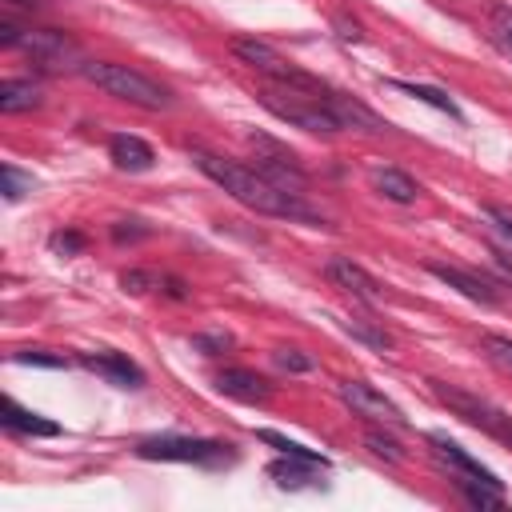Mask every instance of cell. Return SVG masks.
<instances>
[{"mask_svg": "<svg viewBox=\"0 0 512 512\" xmlns=\"http://www.w3.org/2000/svg\"><path fill=\"white\" fill-rule=\"evenodd\" d=\"M312 468H324V464H316V460H300V456H284V460H276L268 472L276 476L280 488H304L308 476H312Z\"/></svg>", "mask_w": 512, "mask_h": 512, "instance_id": "obj_19", "label": "cell"}, {"mask_svg": "<svg viewBox=\"0 0 512 512\" xmlns=\"http://www.w3.org/2000/svg\"><path fill=\"white\" fill-rule=\"evenodd\" d=\"M428 272H432L436 280H444L448 288H456L460 296L476 300V304H496V288H492L488 280H480L476 272H468V268H456V264H428Z\"/></svg>", "mask_w": 512, "mask_h": 512, "instance_id": "obj_10", "label": "cell"}, {"mask_svg": "<svg viewBox=\"0 0 512 512\" xmlns=\"http://www.w3.org/2000/svg\"><path fill=\"white\" fill-rule=\"evenodd\" d=\"M136 456L144 460H176V464H228L232 452L220 440H188V436H152L140 440Z\"/></svg>", "mask_w": 512, "mask_h": 512, "instance_id": "obj_5", "label": "cell"}, {"mask_svg": "<svg viewBox=\"0 0 512 512\" xmlns=\"http://www.w3.org/2000/svg\"><path fill=\"white\" fill-rule=\"evenodd\" d=\"M108 152H112V164H116V168H124V172H148V168H152V160H156L152 144H144L140 136H128V132L112 136Z\"/></svg>", "mask_w": 512, "mask_h": 512, "instance_id": "obj_14", "label": "cell"}, {"mask_svg": "<svg viewBox=\"0 0 512 512\" xmlns=\"http://www.w3.org/2000/svg\"><path fill=\"white\" fill-rule=\"evenodd\" d=\"M428 440H432V444H436V452H440V456H444L452 468H460L468 480H480V484H488V488H500V480H496V476H492V472H488L480 460H472V456H468V452H464L456 440H448V436H440V432H436V436H428Z\"/></svg>", "mask_w": 512, "mask_h": 512, "instance_id": "obj_16", "label": "cell"}, {"mask_svg": "<svg viewBox=\"0 0 512 512\" xmlns=\"http://www.w3.org/2000/svg\"><path fill=\"white\" fill-rule=\"evenodd\" d=\"M16 364H40V368H64V356H52V352H40V348H24V352H16Z\"/></svg>", "mask_w": 512, "mask_h": 512, "instance_id": "obj_29", "label": "cell"}, {"mask_svg": "<svg viewBox=\"0 0 512 512\" xmlns=\"http://www.w3.org/2000/svg\"><path fill=\"white\" fill-rule=\"evenodd\" d=\"M488 216H492V220H500V228H504V232L512 236V216H508L504 208H488Z\"/></svg>", "mask_w": 512, "mask_h": 512, "instance_id": "obj_33", "label": "cell"}, {"mask_svg": "<svg viewBox=\"0 0 512 512\" xmlns=\"http://www.w3.org/2000/svg\"><path fill=\"white\" fill-rule=\"evenodd\" d=\"M340 400L352 408V416H364V420L388 424V428H404V412L364 380H340Z\"/></svg>", "mask_w": 512, "mask_h": 512, "instance_id": "obj_7", "label": "cell"}, {"mask_svg": "<svg viewBox=\"0 0 512 512\" xmlns=\"http://www.w3.org/2000/svg\"><path fill=\"white\" fill-rule=\"evenodd\" d=\"M192 160L196 168L216 180L232 200H240L244 208L252 212H264V216H280V220H304V224H324L296 192H284L276 188L260 168H248V164H236V160H224L216 152H204V148H192Z\"/></svg>", "mask_w": 512, "mask_h": 512, "instance_id": "obj_1", "label": "cell"}, {"mask_svg": "<svg viewBox=\"0 0 512 512\" xmlns=\"http://www.w3.org/2000/svg\"><path fill=\"white\" fill-rule=\"evenodd\" d=\"M80 72H84V80H92V84H96V88H104L108 96H120V100H128V104H136V108L160 112V108H168V104H172V96H168V88H164V84L148 80L144 72H136V68H128V64L88 60Z\"/></svg>", "mask_w": 512, "mask_h": 512, "instance_id": "obj_3", "label": "cell"}, {"mask_svg": "<svg viewBox=\"0 0 512 512\" xmlns=\"http://www.w3.org/2000/svg\"><path fill=\"white\" fill-rule=\"evenodd\" d=\"M324 100H328V108L336 112L340 128H356V132H384V128H388L372 108H364V104H360V100H352V96L324 92Z\"/></svg>", "mask_w": 512, "mask_h": 512, "instance_id": "obj_13", "label": "cell"}, {"mask_svg": "<svg viewBox=\"0 0 512 512\" xmlns=\"http://www.w3.org/2000/svg\"><path fill=\"white\" fill-rule=\"evenodd\" d=\"M488 36H492V44L512 60V8H508V4H492V8H488Z\"/></svg>", "mask_w": 512, "mask_h": 512, "instance_id": "obj_21", "label": "cell"}, {"mask_svg": "<svg viewBox=\"0 0 512 512\" xmlns=\"http://www.w3.org/2000/svg\"><path fill=\"white\" fill-rule=\"evenodd\" d=\"M40 104V88L32 80H4L0 84V112L4 116H16V112H28Z\"/></svg>", "mask_w": 512, "mask_h": 512, "instance_id": "obj_18", "label": "cell"}, {"mask_svg": "<svg viewBox=\"0 0 512 512\" xmlns=\"http://www.w3.org/2000/svg\"><path fill=\"white\" fill-rule=\"evenodd\" d=\"M460 492L468 496L472 508H504L500 488H488V484H480V480H460Z\"/></svg>", "mask_w": 512, "mask_h": 512, "instance_id": "obj_23", "label": "cell"}, {"mask_svg": "<svg viewBox=\"0 0 512 512\" xmlns=\"http://www.w3.org/2000/svg\"><path fill=\"white\" fill-rule=\"evenodd\" d=\"M0 420H4V428H12V432H24V436H56L60 432V424L56 420H44V416H36V412H28V408H20L16 400H0Z\"/></svg>", "mask_w": 512, "mask_h": 512, "instance_id": "obj_15", "label": "cell"}, {"mask_svg": "<svg viewBox=\"0 0 512 512\" xmlns=\"http://www.w3.org/2000/svg\"><path fill=\"white\" fill-rule=\"evenodd\" d=\"M48 244H52V252H60V256H76V252L84 248V236H80V232H56Z\"/></svg>", "mask_w": 512, "mask_h": 512, "instance_id": "obj_30", "label": "cell"}, {"mask_svg": "<svg viewBox=\"0 0 512 512\" xmlns=\"http://www.w3.org/2000/svg\"><path fill=\"white\" fill-rule=\"evenodd\" d=\"M272 360H276L284 372H308V368H312V360H308V356H300L296 348H276V352H272Z\"/></svg>", "mask_w": 512, "mask_h": 512, "instance_id": "obj_28", "label": "cell"}, {"mask_svg": "<svg viewBox=\"0 0 512 512\" xmlns=\"http://www.w3.org/2000/svg\"><path fill=\"white\" fill-rule=\"evenodd\" d=\"M260 104L272 112V116H280V120H288L292 128H304V132H316V136H336V132H344L340 128V120H336V112L328 108V100H324V92H300V88H264L260 92Z\"/></svg>", "mask_w": 512, "mask_h": 512, "instance_id": "obj_2", "label": "cell"}, {"mask_svg": "<svg viewBox=\"0 0 512 512\" xmlns=\"http://www.w3.org/2000/svg\"><path fill=\"white\" fill-rule=\"evenodd\" d=\"M372 188H376L380 196L396 200V204H412V200L420 196L416 180H412L408 172H400V168H376V172H372Z\"/></svg>", "mask_w": 512, "mask_h": 512, "instance_id": "obj_17", "label": "cell"}, {"mask_svg": "<svg viewBox=\"0 0 512 512\" xmlns=\"http://www.w3.org/2000/svg\"><path fill=\"white\" fill-rule=\"evenodd\" d=\"M12 4H36V0H12Z\"/></svg>", "mask_w": 512, "mask_h": 512, "instance_id": "obj_34", "label": "cell"}, {"mask_svg": "<svg viewBox=\"0 0 512 512\" xmlns=\"http://www.w3.org/2000/svg\"><path fill=\"white\" fill-rule=\"evenodd\" d=\"M392 88H400V92H408V96H416V100L432 104L436 112H448L452 120H460V108H456V104H452V96H448V92H440V88H428V84H412V80H392Z\"/></svg>", "mask_w": 512, "mask_h": 512, "instance_id": "obj_20", "label": "cell"}, {"mask_svg": "<svg viewBox=\"0 0 512 512\" xmlns=\"http://www.w3.org/2000/svg\"><path fill=\"white\" fill-rule=\"evenodd\" d=\"M364 444L376 452V456H384V460H392V464H400L404 460V452H400V444L396 440H388V436H380V432H368L364 436Z\"/></svg>", "mask_w": 512, "mask_h": 512, "instance_id": "obj_27", "label": "cell"}, {"mask_svg": "<svg viewBox=\"0 0 512 512\" xmlns=\"http://www.w3.org/2000/svg\"><path fill=\"white\" fill-rule=\"evenodd\" d=\"M192 344H196V348H204V352H220V348H228V344H232V336H228V332H212V336H196Z\"/></svg>", "mask_w": 512, "mask_h": 512, "instance_id": "obj_31", "label": "cell"}, {"mask_svg": "<svg viewBox=\"0 0 512 512\" xmlns=\"http://www.w3.org/2000/svg\"><path fill=\"white\" fill-rule=\"evenodd\" d=\"M16 48H24L40 68H48V72H60V68H84L88 60L80 56V48L64 36V32H52V28H44V32H20V40H16Z\"/></svg>", "mask_w": 512, "mask_h": 512, "instance_id": "obj_6", "label": "cell"}, {"mask_svg": "<svg viewBox=\"0 0 512 512\" xmlns=\"http://www.w3.org/2000/svg\"><path fill=\"white\" fill-rule=\"evenodd\" d=\"M256 440H264V444L280 448V456H300V460H316V464H324V468H328V456H320V452H312V448H304V444H296V440H288V436H280V432H272V428H260V432H256Z\"/></svg>", "mask_w": 512, "mask_h": 512, "instance_id": "obj_22", "label": "cell"}, {"mask_svg": "<svg viewBox=\"0 0 512 512\" xmlns=\"http://www.w3.org/2000/svg\"><path fill=\"white\" fill-rule=\"evenodd\" d=\"M324 276L336 284V288H344V292H352L356 300H364V304H380L384 300V288H380V280L372 276V272H364L356 260H348V256H332L328 264H324Z\"/></svg>", "mask_w": 512, "mask_h": 512, "instance_id": "obj_9", "label": "cell"}, {"mask_svg": "<svg viewBox=\"0 0 512 512\" xmlns=\"http://www.w3.org/2000/svg\"><path fill=\"white\" fill-rule=\"evenodd\" d=\"M216 388L224 392V396H232V400H244V404H260V400H268V380L264 376H256V372H248V368H224L220 376H216Z\"/></svg>", "mask_w": 512, "mask_h": 512, "instance_id": "obj_12", "label": "cell"}, {"mask_svg": "<svg viewBox=\"0 0 512 512\" xmlns=\"http://www.w3.org/2000/svg\"><path fill=\"white\" fill-rule=\"evenodd\" d=\"M0 192H4V200H20L24 192H32V176H20L12 164H4L0 168Z\"/></svg>", "mask_w": 512, "mask_h": 512, "instance_id": "obj_24", "label": "cell"}, {"mask_svg": "<svg viewBox=\"0 0 512 512\" xmlns=\"http://www.w3.org/2000/svg\"><path fill=\"white\" fill-rule=\"evenodd\" d=\"M232 52L248 64V68H256V72H264V76H272L276 84H284V88H300V92H328L316 76H308L304 68H296L292 60H284L272 44H264V40H232Z\"/></svg>", "mask_w": 512, "mask_h": 512, "instance_id": "obj_4", "label": "cell"}, {"mask_svg": "<svg viewBox=\"0 0 512 512\" xmlns=\"http://www.w3.org/2000/svg\"><path fill=\"white\" fill-rule=\"evenodd\" d=\"M344 328H348L356 340H364V344H372V348H380V352H388V348H392V336H388V332L368 328L364 320H344Z\"/></svg>", "mask_w": 512, "mask_h": 512, "instance_id": "obj_25", "label": "cell"}, {"mask_svg": "<svg viewBox=\"0 0 512 512\" xmlns=\"http://www.w3.org/2000/svg\"><path fill=\"white\" fill-rule=\"evenodd\" d=\"M480 344H484V352H488L492 364H500L504 372H512V340L508 336H484Z\"/></svg>", "mask_w": 512, "mask_h": 512, "instance_id": "obj_26", "label": "cell"}, {"mask_svg": "<svg viewBox=\"0 0 512 512\" xmlns=\"http://www.w3.org/2000/svg\"><path fill=\"white\" fill-rule=\"evenodd\" d=\"M80 360H84V368L100 372L104 380H112V384H120V388H136V384L144 380V372H140L124 352H84Z\"/></svg>", "mask_w": 512, "mask_h": 512, "instance_id": "obj_11", "label": "cell"}, {"mask_svg": "<svg viewBox=\"0 0 512 512\" xmlns=\"http://www.w3.org/2000/svg\"><path fill=\"white\" fill-rule=\"evenodd\" d=\"M120 284H124L128 292H144V288L152 284V276H148V272H124V276H120Z\"/></svg>", "mask_w": 512, "mask_h": 512, "instance_id": "obj_32", "label": "cell"}, {"mask_svg": "<svg viewBox=\"0 0 512 512\" xmlns=\"http://www.w3.org/2000/svg\"><path fill=\"white\" fill-rule=\"evenodd\" d=\"M432 392H436L448 408H456V416H464L468 424H476V428H484V432H496V436H512V424H508L496 408H488L484 400H476V396H468V392H460V388H452V384H440V380H432Z\"/></svg>", "mask_w": 512, "mask_h": 512, "instance_id": "obj_8", "label": "cell"}]
</instances>
